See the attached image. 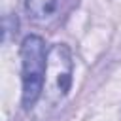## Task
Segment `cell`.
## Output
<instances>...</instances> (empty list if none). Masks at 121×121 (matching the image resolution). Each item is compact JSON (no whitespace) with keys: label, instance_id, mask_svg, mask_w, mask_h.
Segmentation results:
<instances>
[{"label":"cell","instance_id":"cell-3","mask_svg":"<svg viewBox=\"0 0 121 121\" xmlns=\"http://www.w3.org/2000/svg\"><path fill=\"white\" fill-rule=\"evenodd\" d=\"M59 0H25V9L34 21H45L57 11Z\"/></svg>","mask_w":121,"mask_h":121},{"label":"cell","instance_id":"cell-2","mask_svg":"<svg viewBox=\"0 0 121 121\" xmlns=\"http://www.w3.org/2000/svg\"><path fill=\"white\" fill-rule=\"evenodd\" d=\"M72 53L68 45L55 43L47 51V70H45V85L43 95L51 104H57L66 96L72 85Z\"/></svg>","mask_w":121,"mask_h":121},{"label":"cell","instance_id":"cell-1","mask_svg":"<svg viewBox=\"0 0 121 121\" xmlns=\"http://www.w3.org/2000/svg\"><path fill=\"white\" fill-rule=\"evenodd\" d=\"M47 70V51L43 40L28 34L21 43V81H23V108L30 110L43 95Z\"/></svg>","mask_w":121,"mask_h":121}]
</instances>
